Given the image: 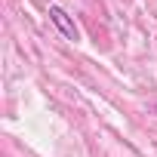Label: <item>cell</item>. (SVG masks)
Here are the masks:
<instances>
[{
  "instance_id": "2",
  "label": "cell",
  "mask_w": 157,
  "mask_h": 157,
  "mask_svg": "<svg viewBox=\"0 0 157 157\" xmlns=\"http://www.w3.org/2000/svg\"><path fill=\"white\" fill-rule=\"evenodd\" d=\"M154 114H157V105H154Z\"/></svg>"
},
{
  "instance_id": "1",
  "label": "cell",
  "mask_w": 157,
  "mask_h": 157,
  "mask_svg": "<svg viewBox=\"0 0 157 157\" xmlns=\"http://www.w3.org/2000/svg\"><path fill=\"white\" fill-rule=\"evenodd\" d=\"M49 22L68 37V40H80V31H77V25H74V19L62 10V6H49Z\"/></svg>"
}]
</instances>
